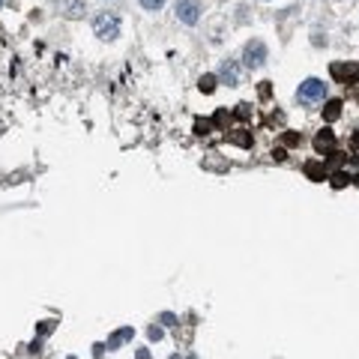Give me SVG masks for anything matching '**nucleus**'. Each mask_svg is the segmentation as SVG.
Returning <instances> with one entry per match:
<instances>
[{
    "label": "nucleus",
    "mask_w": 359,
    "mask_h": 359,
    "mask_svg": "<svg viewBox=\"0 0 359 359\" xmlns=\"http://www.w3.org/2000/svg\"><path fill=\"white\" fill-rule=\"evenodd\" d=\"M93 33H96L99 39H105V42L117 39V36H120V15H117V12H99V15L93 18Z\"/></svg>",
    "instance_id": "nucleus-1"
},
{
    "label": "nucleus",
    "mask_w": 359,
    "mask_h": 359,
    "mask_svg": "<svg viewBox=\"0 0 359 359\" xmlns=\"http://www.w3.org/2000/svg\"><path fill=\"white\" fill-rule=\"evenodd\" d=\"M324 96H327V84H324L321 78H306V81L300 84V90H297V99H300L303 105L321 102Z\"/></svg>",
    "instance_id": "nucleus-2"
},
{
    "label": "nucleus",
    "mask_w": 359,
    "mask_h": 359,
    "mask_svg": "<svg viewBox=\"0 0 359 359\" xmlns=\"http://www.w3.org/2000/svg\"><path fill=\"white\" fill-rule=\"evenodd\" d=\"M243 63H246L249 69L264 66V63H267V45H264L261 39H252V42L243 48Z\"/></svg>",
    "instance_id": "nucleus-3"
},
{
    "label": "nucleus",
    "mask_w": 359,
    "mask_h": 359,
    "mask_svg": "<svg viewBox=\"0 0 359 359\" xmlns=\"http://www.w3.org/2000/svg\"><path fill=\"white\" fill-rule=\"evenodd\" d=\"M174 12H177V18L183 21V24H198V18H201V3L198 0H177V6H174Z\"/></svg>",
    "instance_id": "nucleus-4"
},
{
    "label": "nucleus",
    "mask_w": 359,
    "mask_h": 359,
    "mask_svg": "<svg viewBox=\"0 0 359 359\" xmlns=\"http://www.w3.org/2000/svg\"><path fill=\"white\" fill-rule=\"evenodd\" d=\"M219 81H225L228 87H237V84H240V66H237L234 60H225V63L219 66Z\"/></svg>",
    "instance_id": "nucleus-5"
},
{
    "label": "nucleus",
    "mask_w": 359,
    "mask_h": 359,
    "mask_svg": "<svg viewBox=\"0 0 359 359\" xmlns=\"http://www.w3.org/2000/svg\"><path fill=\"white\" fill-rule=\"evenodd\" d=\"M87 12V3L84 0H63V15L66 18H81Z\"/></svg>",
    "instance_id": "nucleus-6"
},
{
    "label": "nucleus",
    "mask_w": 359,
    "mask_h": 359,
    "mask_svg": "<svg viewBox=\"0 0 359 359\" xmlns=\"http://www.w3.org/2000/svg\"><path fill=\"white\" fill-rule=\"evenodd\" d=\"M333 144H336V135H333L330 129H321V132H318V138H315V147H318V153H327Z\"/></svg>",
    "instance_id": "nucleus-7"
},
{
    "label": "nucleus",
    "mask_w": 359,
    "mask_h": 359,
    "mask_svg": "<svg viewBox=\"0 0 359 359\" xmlns=\"http://www.w3.org/2000/svg\"><path fill=\"white\" fill-rule=\"evenodd\" d=\"M132 336H135V333H132V327H123L120 333H114V336L108 339V351H117V348H120L126 339H132Z\"/></svg>",
    "instance_id": "nucleus-8"
},
{
    "label": "nucleus",
    "mask_w": 359,
    "mask_h": 359,
    "mask_svg": "<svg viewBox=\"0 0 359 359\" xmlns=\"http://www.w3.org/2000/svg\"><path fill=\"white\" fill-rule=\"evenodd\" d=\"M324 117H327V123L339 120V117H342V102H339V99H330L327 108H324Z\"/></svg>",
    "instance_id": "nucleus-9"
},
{
    "label": "nucleus",
    "mask_w": 359,
    "mask_h": 359,
    "mask_svg": "<svg viewBox=\"0 0 359 359\" xmlns=\"http://www.w3.org/2000/svg\"><path fill=\"white\" fill-rule=\"evenodd\" d=\"M306 174H309L312 180H327V168H324V162H309V165H306Z\"/></svg>",
    "instance_id": "nucleus-10"
},
{
    "label": "nucleus",
    "mask_w": 359,
    "mask_h": 359,
    "mask_svg": "<svg viewBox=\"0 0 359 359\" xmlns=\"http://www.w3.org/2000/svg\"><path fill=\"white\" fill-rule=\"evenodd\" d=\"M333 75H336V78H348V75H351V78L357 81L359 78V66H333Z\"/></svg>",
    "instance_id": "nucleus-11"
},
{
    "label": "nucleus",
    "mask_w": 359,
    "mask_h": 359,
    "mask_svg": "<svg viewBox=\"0 0 359 359\" xmlns=\"http://www.w3.org/2000/svg\"><path fill=\"white\" fill-rule=\"evenodd\" d=\"M216 81H219L216 75H204V78L198 81V87H201V93H213V90H216Z\"/></svg>",
    "instance_id": "nucleus-12"
},
{
    "label": "nucleus",
    "mask_w": 359,
    "mask_h": 359,
    "mask_svg": "<svg viewBox=\"0 0 359 359\" xmlns=\"http://www.w3.org/2000/svg\"><path fill=\"white\" fill-rule=\"evenodd\" d=\"M348 183H351V177H348L345 171H339V174L333 177V186H336V189H342V186H348Z\"/></svg>",
    "instance_id": "nucleus-13"
},
{
    "label": "nucleus",
    "mask_w": 359,
    "mask_h": 359,
    "mask_svg": "<svg viewBox=\"0 0 359 359\" xmlns=\"http://www.w3.org/2000/svg\"><path fill=\"white\" fill-rule=\"evenodd\" d=\"M141 6H144V9H150V12H159V9L165 6V0H141Z\"/></svg>",
    "instance_id": "nucleus-14"
},
{
    "label": "nucleus",
    "mask_w": 359,
    "mask_h": 359,
    "mask_svg": "<svg viewBox=\"0 0 359 359\" xmlns=\"http://www.w3.org/2000/svg\"><path fill=\"white\" fill-rule=\"evenodd\" d=\"M51 330H54V324H51V321H45V324H42V327H39V336H48V333H51Z\"/></svg>",
    "instance_id": "nucleus-15"
},
{
    "label": "nucleus",
    "mask_w": 359,
    "mask_h": 359,
    "mask_svg": "<svg viewBox=\"0 0 359 359\" xmlns=\"http://www.w3.org/2000/svg\"><path fill=\"white\" fill-rule=\"evenodd\" d=\"M147 333H150V339H153V342H159V339H162V330H159V327H150Z\"/></svg>",
    "instance_id": "nucleus-16"
},
{
    "label": "nucleus",
    "mask_w": 359,
    "mask_h": 359,
    "mask_svg": "<svg viewBox=\"0 0 359 359\" xmlns=\"http://www.w3.org/2000/svg\"><path fill=\"white\" fill-rule=\"evenodd\" d=\"M231 141H234V144H243V147H249V138H246V135H234Z\"/></svg>",
    "instance_id": "nucleus-17"
},
{
    "label": "nucleus",
    "mask_w": 359,
    "mask_h": 359,
    "mask_svg": "<svg viewBox=\"0 0 359 359\" xmlns=\"http://www.w3.org/2000/svg\"><path fill=\"white\" fill-rule=\"evenodd\" d=\"M354 147H357V150H359V132H357V135H354Z\"/></svg>",
    "instance_id": "nucleus-18"
},
{
    "label": "nucleus",
    "mask_w": 359,
    "mask_h": 359,
    "mask_svg": "<svg viewBox=\"0 0 359 359\" xmlns=\"http://www.w3.org/2000/svg\"><path fill=\"white\" fill-rule=\"evenodd\" d=\"M354 183H357V186H359V174H357V177H354Z\"/></svg>",
    "instance_id": "nucleus-19"
},
{
    "label": "nucleus",
    "mask_w": 359,
    "mask_h": 359,
    "mask_svg": "<svg viewBox=\"0 0 359 359\" xmlns=\"http://www.w3.org/2000/svg\"><path fill=\"white\" fill-rule=\"evenodd\" d=\"M0 6H3V0H0Z\"/></svg>",
    "instance_id": "nucleus-20"
}]
</instances>
